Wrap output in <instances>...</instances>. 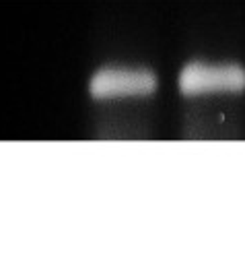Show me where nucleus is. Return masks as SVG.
<instances>
[{
	"instance_id": "f257e3e1",
	"label": "nucleus",
	"mask_w": 245,
	"mask_h": 262,
	"mask_svg": "<svg viewBox=\"0 0 245 262\" xmlns=\"http://www.w3.org/2000/svg\"><path fill=\"white\" fill-rule=\"evenodd\" d=\"M245 69L237 64L229 67H206L194 62L188 64L179 75V91L183 95H202L214 91H243Z\"/></svg>"
},
{
	"instance_id": "f03ea898",
	"label": "nucleus",
	"mask_w": 245,
	"mask_h": 262,
	"mask_svg": "<svg viewBox=\"0 0 245 262\" xmlns=\"http://www.w3.org/2000/svg\"><path fill=\"white\" fill-rule=\"evenodd\" d=\"M157 89V77L151 71L105 69L91 79V95L95 99H113L128 95H149Z\"/></svg>"
}]
</instances>
